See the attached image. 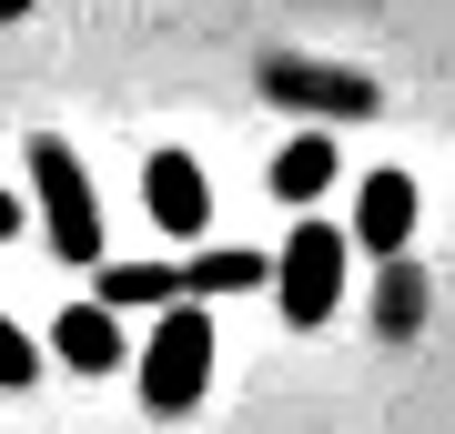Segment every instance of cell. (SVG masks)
<instances>
[{
  "label": "cell",
  "mask_w": 455,
  "mask_h": 434,
  "mask_svg": "<svg viewBox=\"0 0 455 434\" xmlns=\"http://www.w3.org/2000/svg\"><path fill=\"white\" fill-rule=\"evenodd\" d=\"M20 384H41V343L0 313V394H20Z\"/></svg>",
  "instance_id": "cell-11"
},
{
  "label": "cell",
  "mask_w": 455,
  "mask_h": 434,
  "mask_svg": "<svg viewBox=\"0 0 455 434\" xmlns=\"http://www.w3.org/2000/svg\"><path fill=\"white\" fill-rule=\"evenodd\" d=\"M142 202H152V223L182 233V242L212 223V182H203L193 152H152V162H142Z\"/></svg>",
  "instance_id": "cell-5"
},
{
  "label": "cell",
  "mask_w": 455,
  "mask_h": 434,
  "mask_svg": "<svg viewBox=\"0 0 455 434\" xmlns=\"http://www.w3.org/2000/svg\"><path fill=\"white\" fill-rule=\"evenodd\" d=\"M20 11H31V0H0V20H20Z\"/></svg>",
  "instance_id": "cell-13"
},
{
  "label": "cell",
  "mask_w": 455,
  "mask_h": 434,
  "mask_svg": "<svg viewBox=\"0 0 455 434\" xmlns=\"http://www.w3.org/2000/svg\"><path fill=\"white\" fill-rule=\"evenodd\" d=\"M344 242H364L374 263H395L415 242V182L405 172H364V193H355V223H344Z\"/></svg>",
  "instance_id": "cell-6"
},
{
  "label": "cell",
  "mask_w": 455,
  "mask_h": 434,
  "mask_svg": "<svg viewBox=\"0 0 455 434\" xmlns=\"http://www.w3.org/2000/svg\"><path fill=\"white\" fill-rule=\"evenodd\" d=\"M31 202H41V233H51L61 263H101V202H92V172L61 131L31 142Z\"/></svg>",
  "instance_id": "cell-2"
},
{
  "label": "cell",
  "mask_w": 455,
  "mask_h": 434,
  "mask_svg": "<svg viewBox=\"0 0 455 434\" xmlns=\"http://www.w3.org/2000/svg\"><path fill=\"white\" fill-rule=\"evenodd\" d=\"M263 273H274V263H253V253H203V263H182V293H243Z\"/></svg>",
  "instance_id": "cell-10"
},
{
  "label": "cell",
  "mask_w": 455,
  "mask_h": 434,
  "mask_svg": "<svg viewBox=\"0 0 455 434\" xmlns=\"http://www.w3.org/2000/svg\"><path fill=\"white\" fill-rule=\"evenodd\" d=\"M203 384H212V313L193 293H172L163 323H152V343H142V404L152 414H193Z\"/></svg>",
  "instance_id": "cell-1"
},
{
  "label": "cell",
  "mask_w": 455,
  "mask_h": 434,
  "mask_svg": "<svg viewBox=\"0 0 455 434\" xmlns=\"http://www.w3.org/2000/svg\"><path fill=\"white\" fill-rule=\"evenodd\" d=\"M324 182H334V142H324V131H293V142L274 152V202H293V212H304Z\"/></svg>",
  "instance_id": "cell-8"
},
{
  "label": "cell",
  "mask_w": 455,
  "mask_h": 434,
  "mask_svg": "<svg viewBox=\"0 0 455 434\" xmlns=\"http://www.w3.org/2000/svg\"><path fill=\"white\" fill-rule=\"evenodd\" d=\"M51 354H61L71 374H112L122 364V313L112 304H71L61 323H51Z\"/></svg>",
  "instance_id": "cell-7"
},
{
  "label": "cell",
  "mask_w": 455,
  "mask_h": 434,
  "mask_svg": "<svg viewBox=\"0 0 455 434\" xmlns=\"http://www.w3.org/2000/svg\"><path fill=\"white\" fill-rule=\"evenodd\" d=\"M263 91L283 101V112H324V122H355V112H374V81L364 71H334V61H263Z\"/></svg>",
  "instance_id": "cell-4"
},
{
  "label": "cell",
  "mask_w": 455,
  "mask_h": 434,
  "mask_svg": "<svg viewBox=\"0 0 455 434\" xmlns=\"http://www.w3.org/2000/svg\"><path fill=\"white\" fill-rule=\"evenodd\" d=\"M172 293H182V273H163V263H101V293H92V304L132 313V304H172Z\"/></svg>",
  "instance_id": "cell-9"
},
{
  "label": "cell",
  "mask_w": 455,
  "mask_h": 434,
  "mask_svg": "<svg viewBox=\"0 0 455 434\" xmlns=\"http://www.w3.org/2000/svg\"><path fill=\"white\" fill-rule=\"evenodd\" d=\"M274 304L293 334L334 323V304H344V233L334 223H293V242L274 253Z\"/></svg>",
  "instance_id": "cell-3"
},
{
  "label": "cell",
  "mask_w": 455,
  "mask_h": 434,
  "mask_svg": "<svg viewBox=\"0 0 455 434\" xmlns=\"http://www.w3.org/2000/svg\"><path fill=\"white\" fill-rule=\"evenodd\" d=\"M11 233H20V202H11V193H0V242H11Z\"/></svg>",
  "instance_id": "cell-12"
}]
</instances>
